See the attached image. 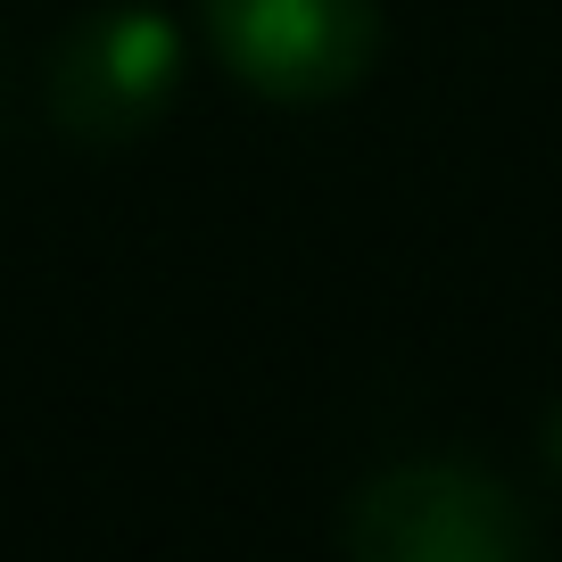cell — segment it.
<instances>
[{
    "instance_id": "6da1fadb",
    "label": "cell",
    "mask_w": 562,
    "mask_h": 562,
    "mask_svg": "<svg viewBox=\"0 0 562 562\" xmlns=\"http://www.w3.org/2000/svg\"><path fill=\"white\" fill-rule=\"evenodd\" d=\"M339 546L356 562H521L538 554V521L496 472L397 463L356 488V505L339 513Z\"/></svg>"
},
{
    "instance_id": "7a4b0ae2",
    "label": "cell",
    "mask_w": 562,
    "mask_h": 562,
    "mask_svg": "<svg viewBox=\"0 0 562 562\" xmlns=\"http://www.w3.org/2000/svg\"><path fill=\"white\" fill-rule=\"evenodd\" d=\"M199 34L273 108L348 100L381 58V0H199Z\"/></svg>"
},
{
    "instance_id": "3957f363",
    "label": "cell",
    "mask_w": 562,
    "mask_h": 562,
    "mask_svg": "<svg viewBox=\"0 0 562 562\" xmlns=\"http://www.w3.org/2000/svg\"><path fill=\"white\" fill-rule=\"evenodd\" d=\"M50 124L91 149H124L175 108L182 91V25L166 9H91L50 50Z\"/></svg>"
}]
</instances>
